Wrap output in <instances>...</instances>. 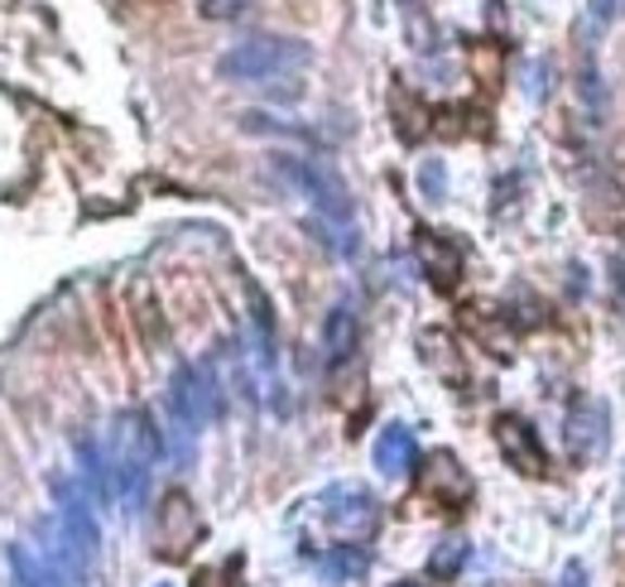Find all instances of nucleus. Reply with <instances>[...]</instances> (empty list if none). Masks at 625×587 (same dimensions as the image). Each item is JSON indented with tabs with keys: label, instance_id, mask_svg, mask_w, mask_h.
I'll return each mask as SVG.
<instances>
[{
	"label": "nucleus",
	"instance_id": "f257e3e1",
	"mask_svg": "<svg viewBox=\"0 0 625 587\" xmlns=\"http://www.w3.org/2000/svg\"><path fill=\"white\" fill-rule=\"evenodd\" d=\"M312 63V49L304 39H284V35H251L241 43H231L217 59L221 82H275Z\"/></svg>",
	"mask_w": 625,
	"mask_h": 587
},
{
	"label": "nucleus",
	"instance_id": "f03ea898",
	"mask_svg": "<svg viewBox=\"0 0 625 587\" xmlns=\"http://www.w3.org/2000/svg\"><path fill=\"white\" fill-rule=\"evenodd\" d=\"M49 492H53V511H59V559L63 569L73 573V578H87V569H92L97 549H102V525H97L92 506H87V496L77 492V482L68 477H49Z\"/></svg>",
	"mask_w": 625,
	"mask_h": 587
},
{
	"label": "nucleus",
	"instance_id": "7ed1b4c3",
	"mask_svg": "<svg viewBox=\"0 0 625 587\" xmlns=\"http://www.w3.org/2000/svg\"><path fill=\"white\" fill-rule=\"evenodd\" d=\"M160 462V434H154L150 414L144 409H130L120 414V452H116V482L120 496H126L130 511H140L144 492H150V472Z\"/></svg>",
	"mask_w": 625,
	"mask_h": 587
},
{
	"label": "nucleus",
	"instance_id": "20e7f679",
	"mask_svg": "<svg viewBox=\"0 0 625 587\" xmlns=\"http://www.w3.org/2000/svg\"><path fill=\"white\" fill-rule=\"evenodd\" d=\"M275 174L294 188L298 197H308L328 221H352V193L337 179V169H328L322 159H304V154H275Z\"/></svg>",
	"mask_w": 625,
	"mask_h": 587
},
{
	"label": "nucleus",
	"instance_id": "39448f33",
	"mask_svg": "<svg viewBox=\"0 0 625 587\" xmlns=\"http://www.w3.org/2000/svg\"><path fill=\"white\" fill-rule=\"evenodd\" d=\"M169 414H174V429L183 438H193L203 424L221 414V395H217V381L212 371L203 367H178L174 381H169Z\"/></svg>",
	"mask_w": 625,
	"mask_h": 587
},
{
	"label": "nucleus",
	"instance_id": "423d86ee",
	"mask_svg": "<svg viewBox=\"0 0 625 587\" xmlns=\"http://www.w3.org/2000/svg\"><path fill=\"white\" fill-rule=\"evenodd\" d=\"M356 347H361V328H356V314L347 304H337L328 318H322V352H328V367L342 371L347 361L356 357Z\"/></svg>",
	"mask_w": 625,
	"mask_h": 587
},
{
	"label": "nucleus",
	"instance_id": "0eeeda50",
	"mask_svg": "<svg viewBox=\"0 0 625 587\" xmlns=\"http://www.w3.org/2000/svg\"><path fill=\"white\" fill-rule=\"evenodd\" d=\"M371 458H375V468H381L385 477H399V472H409V468H414V458H419L414 434H409L405 424H385L381 434H375Z\"/></svg>",
	"mask_w": 625,
	"mask_h": 587
},
{
	"label": "nucleus",
	"instance_id": "6e6552de",
	"mask_svg": "<svg viewBox=\"0 0 625 587\" xmlns=\"http://www.w3.org/2000/svg\"><path fill=\"white\" fill-rule=\"evenodd\" d=\"M496 434H500V448H506V458L515 462L520 472H544V448H539V438L530 434V424H520L515 414H506Z\"/></svg>",
	"mask_w": 625,
	"mask_h": 587
},
{
	"label": "nucleus",
	"instance_id": "1a4fd4ad",
	"mask_svg": "<svg viewBox=\"0 0 625 587\" xmlns=\"http://www.w3.org/2000/svg\"><path fill=\"white\" fill-rule=\"evenodd\" d=\"M601 438H607V409L597 400H583L567 414V448L573 452H597Z\"/></svg>",
	"mask_w": 625,
	"mask_h": 587
},
{
	"label": "nucleus",
	"instance_id": "9d476101",
	"mask_svg": "<svg viewBox=\"0 0 625 587\" xmlns=\"http://www.w3.org/2000/svg\"><path fill=\"white\" fill-rule=\"evenodd\" d=\"M342 506H328V520L342 529H371L375 525V501L371 492H361V486H342L337 492Z\"/></svg>",
	"mask_w": 625,
	"mask_h": 587
},
{
	"label": "nucleus",
	"instance_id": "9b49d317",
	"mask_svg": "<svg viewBox=\"0 0 625 587\" xmlns=\"http://www.w3.org/2000/svg\"><path fill=\"white\" fill-rule=\"evenodd\" d=\"M5 559H10V573H15V587H63L59 569H49L29 545H10Z\"/></svg>",
	"mask_w": 625,
	"mask_h": 587
},
{
	"label": "nucleus",
	"instance_id": "f8f14e48",
	"mask_svg": "<svg viewBox=\"0 0 625 587\" xmlns=\"http://www.w3.org/2000/svg\"><path fill=\"white\" fill-rule=\"evenodd\" d=\"M77 462H82V482H87V492H92V501L106 506L111 501V482H106L102 448H97L92 438H77Z\"/></svg>",
	"mask_w": 625,
	"mask_h": 587
},
{
	"label": "nucleus",
	"instance_id": "ddd939ff",
	"mask_svg": "<svg viewBox=\"0 0 625 587\" xmlns=\"http://www.w3.org/2000/svg\"><path fill=\"white\" fill-rule=\"evenodd\" d=\"M322 573H328V578H337V583L361 578V573H366V549H356V545H337L332 553H322Z\"/></svg>",
	"mask_w": 625,
	"mask_h": 587
},
{
	"label": "nucleus",
	"instance_id": "4468645a",
	"mask_svg": "<svg viewBox=\"0 0 625 587\" xmlns=\"http://www.w3.org/2000/svg\"><path fill=\"white\" fill-rule=\"evenodd\" d=\"M577 92H583L591 116H601V73H597V59H591V53H583V82H577Z\"/></svg>",
	"mask_w": 625,
	"mask_h": 587
},
{
	"label": "nucleus",
	"instance_id": "2eb2a0df",
	"mask_svg": "<svg viewBox=\"0 0 625 587\" xmlns=\"http://www.w3.org/2000/svg\"><path fill=\"white\" fill-rule=\"evenodd\" d=\"M245 10H251V0H197L203 20H241Z\"/></svg>",
	"mask_w": 625,
	"mask_h": 587
},
{
	"label": "nucleus",
	"instance_id": "dca6fc26",
	"mask_svg": "<svg viewBox=\"0 0 625 587\" xmlns=\"http://www.w3.org/2000/svg\"><path fill=\"white\" fill-rule=\"evenodd\" d=\"M462 553H467L462 539H448V549H443V553H433V573H452L457 563H462Z\"/></svg>",
	"mask_w": 625,
	"mask_h": 587
},
{
	"label": "nucleus",
	"instance_id": "f3484780",
	"mask_svg": "<svg viewBox=\"0 0 625 587\" xmlns=\"http://www.w3.org/2000/svg\"><path fill=\"white\" fill-rule=\"evenodd\" d=\"M621 10H625V0H591V20H597V25H611Z\"/></svg>",
	"mask_w": 625,
	"mask_h": 587
},
{
	"label": "nucleus",
	"instance_id": "a211bd4d",
	"mask_svg": "<svg viewBox=\"0 0 625 587\" xmlns=\"http://www.w3.org/2000/svg\"><path fill=\"white\" fill-rule=\"evenodd\" d=\"M558 587H583V563H567L563 569V583Z\"/></svg>",
	"mask_w": 625,
	"mask_h": 587
},
{
	"label": "nucleus",
	"instance_id": "6ab92c4d",
	"mask_svg": "<svg viewBox=\"0 0 625 587\" xmlns=\"http://www.w3.org/2000/svg\"><path fill=\"white\" fill-rule=\"evenodd\" d=\"M611 280H616V290L625 294V260H611Z\"/></svg>",
	"mask_w": 625,
	"mask_h": 587
},
{
	"label": "nucleus",
	"instance_id": "aec40b11",
	"mask_svg": "<svg viewBox=\"0 0 625 587\" xmlns=\"http://www.w3.org/2000/svg\"><path fill=\"white\" fill-rule=\"evenodd\" d=\"M399 587H409V583H399Z\"/></svg>",
	"mask_w": 625,
	"mask_h": 587
}]
</instances>
